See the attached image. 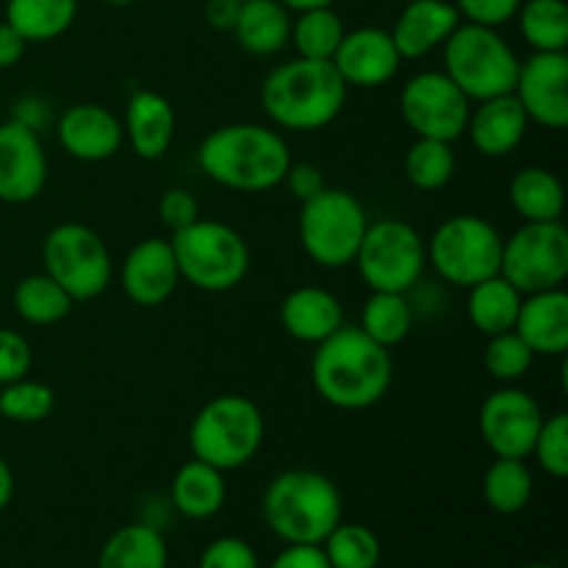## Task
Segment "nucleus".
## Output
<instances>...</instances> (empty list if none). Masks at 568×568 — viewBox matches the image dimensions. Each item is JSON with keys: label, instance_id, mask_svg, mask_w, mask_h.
Here are the masks:
<instances>
[{"label": "nucleus", "instance_id": "17", "mask_svg": "<svg viewBox=\"0 0 568 568\" xmlns=\"http://www.w3.org/2000/svg\"><path fill=\"white\" fill-rule=\"evenodd\" d=\"M331 61L342 81L355 89L386 87L388 81L397 78L399 67H403V55L394 44L392 31L377 26H364L344 33L342 44Z\"/></svg>", "mask_w": 568, "mask_h": 568}, {"label": "nucleus", "instance_id": "22", "mask_svg": "<svg viewBox=\"0 0 568 568\" xmlns=\"http://www.w3.org/2000/svg\"><path fill=\"white\" fill-rule=\"evenodd\" d=\"M458 26L460 14L455 3H447V0H410L399 11L397 22H394L392 39L403 61L425 59L427 53L442 48Z\"/></svg>", "mask_w": 568, "mask_h": 568}, {"label": "nucleus", "instance_id": "45", "mask_svg": "<svg viewBox=\"0 0 568 568\" xmlns=\"http://www.w3.org/2000/svg\"><path fill=\"white\" fill-rule=\"evenodd\" d=\"M283 183H286V189L294 194V197L300 200V203L316 197V194H320L322 189L327 186L325 175H322L320 166L308 164V161H300V164H294V161H292V166H288Z\"/></svg>", "mask_w": 568, "mask_h": 568}, {"label": "nucleus", "instance_id": "10", "mask_svg": "<svg viewBox=\"0 0 568 568\" xmlns=\"http://www.w3.org/2000/svg\"><path fill=\"white\" fill-rule=\"evenodd\" d=\"M353 264L369 292L408 294L425 275V239L405 220L369 222Z\"/></svg>", "mask_w": 568, "mask_h": 568}, {"label": "nucleus", "instance_id": "44", "mask_svg": "<svg viewBox=\"0 0 568 568\" xmlns=\"http://www.w3.org/2000/svg\"><path fill=\"white\" fill-rule=\"evenodd\" d=\"M159 220H161V225L170 227L172 233L183 231V227H189L192 222L200 220L197 197L181 186L166 189L159 200Z\"/></svg>", "mask_w": 568, "mask_h": 568}, {"label": "nucleus", "instance_id": "41", "mask_svg": "<svg viewBox=\"0 0 568 568\" xmlns=\"http://www.w3.org/2000/svg\"><path fill=\"white\" fill-rule=\"evenodd\" d=\"M31 366L33 353L28 338L11 327H0V386L28 377Z\"/></svg>", "mask_w": 568, "mask_h": 568}, {"label": "nucleus", "instance_id": "13", "mask_svg": "<svg viewBox=\"0 0 568 568\" xmlns=\"http://www.w3.org/2000/svg\"><path fill=\"white\" fill-rule=\"evenodd\" d=\"M471 100L455 87L447 72H416L399 92V114L416 139L458 142L466 133Z\"/></svg>", "mask_w": 568, "mask_h": 568}, {"label": "nucleus", "instance_id": "12", "mask_svg": "<svg viewBox=\"0 0 568 568\" xmlns=\"http://www.w3.org/2000/svg\"><path fill=\"white\" fill-rule=\"evenodd\" d=\"M499 275L521 294L564 288L568 277V231L564 222H525L503 242Z\"/></svg>", "mask_w": 568, "mask_h": 568}, {"label": "nucleus", "instance_id": "8", "mask_svg": "<svg viewBox=\"0 0 568 568\" xmlns=\"http://www.w3.org/2000/svg\"><path fill=\"white\" fill-rule=\"evenodd\" d=\"M503 242L497 225L483 216H449L425 242L427 264L449 286L471 288L475 283L499 275Z\"/></svg>", "mask_w": 568, "mask_h": 568}, {"label": "nucleus", "instance_id": "47", "mask_svg": "<svg viewBox=\"0 0 568 568\" xmlns=\"http://www.w3.org/2000/svg\"><path fill=\"white\" fill-rule=\"evenodd\" d=\"M11 120H17L20 125L31 128V131H42L50 120V109L42 98L37 94H26V98L17 100L14 111H11Z\"/></svg>", "mask_w": 568, "mask_h": 568}, {"label": "nucleus", "instance_id": "14", "mask_svg": "<svg viewBox=\"0 0 568 568\" xmlns=\"http://www.w3.org/2000/svg\"><path fill=\"white\" fill-rule=\"evenodd\" d=\"M544 410L525 388L503 386L488 394L477 414V427L494 458L527 460L544 425Z\"/></svg>", "mask_w": 568, "mask_h": 568}, {"label": "nucleus", "instance_id": "53", "mask_svg": "<svg viewBox=\"0 0 568 568\" xmlns=\"http://www.w3.org/2000/svg\"><path fill=\"white\" fill-rule=\"evenodd\" d=\"M525 568H558V566H544V564H536V566H525Z\"/></svg>", "mask_w": 568, "mask_h": 568}, {"label": "nucleus", "instance_id": "31", "mask_svg": "<svg viewBox=\"0 0 568 568\" xmlns=\"http://www.w3.org/2000/svg\"><path fill=\"white\" fill-rule=\"evenodd\" d=\"M361 331L381 347L392 349L403 344L414 331V305L408 294L372 292L361 308Z\"/></svg>", "mask_w": 568, "mask_h": 568}, {"label": "nucleus", "instance_id": "46", "mask_svg": "<svg viewBox=\"0 0 568 568\" xmlns=\"http://www.w3.org/2000/svg\"><path fill=\"white\" fill-rule=\"evenodd\" d=\"M270 568H331L322 544H286Z\"/></svg>", "mask_w": 568, "mask_h": 568}, {"label": "nucleus", "instance_id": "39", "mask_svg": "<svg viewBox=\"0 0 568 568\" xmlns=\"http://www.w3.org/2000/svg\"><path fill=\"white\" fill-rule=\"evenodd\" d=\"M532 364H536V353L516 331L488 336L486 349H483V366L497 383L510 386V383L521 381L532 369Z\"/></svg>", "mask_w": 568, "mask_h": 568}, {"label": "nucleus", "instance_id": "25", "mask_svg": "<svg viewBox=\"0 0 568 568\" xmlns=\"http://www.w3.org/2000/svg\"><path fill=\"white\" fill-rule=\"evenodd\" d=\"M172 505L181 516L194 521H205L216 516L225 505L227 486L225 471L214 469V466L203 464V460L192 458L175 471L170 488Z\"/></svg>", "mask_w": 568, "mask_h": 568}, {"label": "nucleus", "instance_id": "33", "mask_svg": "<svg viewBox=\"0 0 568 568\" xmlns=\"http://www.w3.org/2000/svg\"><path fill=\"white\" fill-rule=\"evenodd\" d=\"M532 471L525 460L494 458L483 477V497L494 514L514 516L525 510L532 499Z\"/></svg>", "mask_w": 568, "mask_h": 568}, {"label": "nucleus", "instance_id": "43", "mask_svg": "<svg viewBox=\"0 0 568 568\" xmlns=\"http://www.w3.org/2000/svg\"><path fill=\"white\" fill-rule=\"evenodd\" d=\"M525 0H455L460 20L475 22V26L499 28L508 26L519 14Z\"/></svg>", "mask_w": 568, "mask_h": 568}, {"label": "nucleus", "instance_id": "20", "mask_svg": "<svg viewBox=\"0 0 568 568\" xmlns=\"http://www.w3.org/2000/svg\"><path fill=\"white\" fill-rule=\"evenodd\" d=\"M527 128L530 120L516 94H499V98L480 100L469 111L464 136H469L471 148L486 159H505L525 142Z\"/></svg>", "mask_w": 568, "mask_h": 568}, {"label": "nucleus", "instance_id": "24", "mask_svg": "<svg viewBox=\"0 0 568 568\" xmlns=\"http://www.w3.org/2000/svg\"><path fill=\"white\" fill-rule=\"evenodd\" d=\"M281 327L303 344H320L344 327V305L322 286H300L281 303Z\"/></svg>", "mask_w": 568, "mask_h": 568}, {"label": "nucleus", "instance_id": "6", "mask_svg": "<svg viewBox=\"0 0 568 568\" xmlns=\"http://www.w3.org/2000/svg\"><path fill=\"white\" fill-rule=\"evenodd\" d=\"M264 414L244 394H220L209 399L189 427V447L203 464L220 471L247 466L264 447Z\"/></svg>", "mask_w": 568, "mask_h": 568}, {"label": "nucleus", "instance_id": "4", "mask_svg": "<svg viewBox=\"0 0 568 568\" xmlns=\"http://www.w3.org/2000/svg\"><path fill=\"white\" fill-rule=\"evenodd\" d=\"M264 521L286 544H322L342 521L336 483L314 469H288L272 477L264 491Z\"/></svg>", "mask_w": 568, "mask_h": 568}, {"label": "nucleus", "instance_id": "42", "mask_svg": "<svg viewBox=\"0 0 568 568\" xmlns=\"http://www.w3.org/2000/svg\"><path fill=\"white\" fill-rule=\"evenodd\" d=\"M200 568H261L258 555L242 538H216L200 555Z\"/></svg>", "mask_w": 568, "mask_h": 568}, {"label": "nucleus", "instance_id": "7", "mask_svg": "<svg viewBox=\"0 0 568 568\" xmlns=\"http://www.w3.org/2000/svg\"><path fill=\"white\" fill-rule=\"evenodd\" d=\"M181 281L209 294H225L242 286L250 272V247L236 227L216 220H197L172 233Z\"/></svg>", "mask_w": 568, "mask_h": 568}, {"label": "nucleus", "instance_id": "40", "mask_svg": "<svg viewBox=\"0 0 568 568\" xmlns=\"http://www.w3.org/2000/svg\"><path fill=\"white\" fill-rule=\"evenodd\" d=\"M530 455L538 460V466H541L549 477H555V480H566L568 477V416L564 410L544 419Z\"/></svg>", "mask_w": 568, "mask_h": 568}, {"label": "nucleus", "instance_id": "29", "mask_svg": "<svg viewBox=\"0 0 568 568\" xmlns=\"http://www.w3.org/2000/svg\"><path fill=\"white\" fill-rule=\"evenodd\" d=\"M78 0H6V22L26 42H53L70 31Z\"/></svg>", "mask_w": 568, "mask_h": 568}, {"label": "nucleus", "instance_id": "51", "mask_svg": "<svg viewBox=\"0 0 568 568\" xmlns=\"http://www.w3.org/2000/svg\"><path fill=\"white\" fill-rule=\"evenodd\" d=\"M283 6H286L288 11H311V9H327V6H333L336 0H281Z\"/></svg>", "mask_w": 568, "mask_h": 568}, {"label": "nucleus", "instance_id": "54", "mask_svg": "<svg viewBox=\"0 0 568 568\" xmlns=\"http://www.w3.org/2000/svg\"><path fill=\"white\" fill-rule=\"evenodd\" d=\"M399 3H410V0H399Z\"/></svg>", "mask_w": 568, "mask_h": 568}, {"label": "nucleus", "instance_id": "5", "mask_svg": "<svg viewBox=\"0 0 568 568\" xmlns=\"http://www.w3.org/2000/svg\"><path fill=\"white\" fill-rule=\"evenodd\" d=\"M442 50L444 72L471 103L514 94L521 59L497 28L460 22Z\"/></svg>", "mask_w": 568, "mask_h": 568}, {"label": "nucleus", "instance_id": "49", "mask_svg": "<svg viewBox=\"0 0 568 568\" xmlns=\"http://www.w3.org/2000/svg\"><path fill=\"white\" fill-rule=\"evenodd\" d=\"M28 42L9 26V22H0V70H11V67L20 64V59L26 55Z\"/></svg>", "mask_w": 568, "mask_h": 568}, {"label": "nucleus", "instance_id": "52", "mask_svg": "<svg viewBox=\"0 0 568 568\" xmlns=\"http://www.w3.org/2000/svg\"><path fill=\"white\" fill-rule=\"evenodd\" d=\"M103 3H109V6H131L133 0H103Z\"/></svg>", "mask_w": 568, "mask_h": 568}, {"label": "nucleus", "instance_id": "48", "mask_svg": "<svg viewBox=\"0 0 568 568\" xmlns=\"http://www.w3.org/2000/svg\"><path fill=\"white\" fill-rule=\"evenodd\" d=\"M244 0H205V22L216 31H231L236 28L239 11Z\"/></svg>", "mask_w": 568, "mask_h": 568}, {"label": "nucleus", "instance_id": "15", "mask_svg": "<svg viewBox=\"0 0 568 568\" xmlns=\"http://www.w3.org/2000/svg\"><path fill=\"white\" fill-rule=\"evenodd\" d=\"M514 94L527 120L549 131H564L568 125V55L532 53L521 61Z\"/></svg>", "mask_w": 568, "mask_h": 568}, {"label": "nucleus", "instance_id": "38", "mask_svg": "<svg viewBox=\"0 0 568 568\" xmlns=\"http://www.w3.org/2000/svg\"><path fill=\"white\" fill-rule=\"evenodd\" d=\"M55 408V394L48 383L31 381V377H22V381L9 383V386H0V416L17 425H37L44 422Z\"/></svg>", "mask_w": 568, "mask_h": 568}, {"label": "nucleus", "instance_id": "34", "mask_svg": "<svg viewBox=\"0 0 568 568\" xmlns=\"http://www.w3.org/2000/svg\"><path fill=\"white\" fill-rule=\"evenodd\" d=\"M516 17L521 37L536 53H566L568 6L564 0H525Z\"/></svg>", "mask_w": 568, "mask_h": 568}, {"label": "nucleus", "instance_id": "1", "mask_svg": "<svg viewBox=\"0 0 568 568\" xmlns=\"http://www.w3.org/2000/svg\"><path fill=\"white\" fill-rule=\"evenodd\" d=\"M392 349L372 342L361 327H338L316 344L311 383L327 405L338 410H366L392 388Z\"/></svg>", "mask_w": 568, "mask_h": 568}, {"label": "nucleus", "instance_id": "32", "mask_svg": "<svg viewBox=\"0 0 568 568\" xmlns=\"http://www.w3.org/2000/svg\"><path fill=\"white\" fill-rule=\"evenodd\" d=\"M75 305V300L48 275V272H37L17 283L14 288V311L22 322L37 327L55 325V322L67 320Z\"/></svg>", "mask_w": 568, "mask_h": 568}, {"label": "nucleus", "instance_id": "19", "mask_svg": "<svg viewBox=\"0 0 568 568\" xmlns=\"http://www.w3.org/2000/svg\"><path fill=\"white\" fill-rule=\"evenodd\" d=\"M59 144L70 159L98 164L114 159L125 144L122 120L98 103H75L59 116Z\"/></svg>", "mask_w": 568, "mask_h": 568}, {"label": "nucleus", "instance_id": "50", "mask_svg": "<svg viewBox=\"0 0 568 568\" xmlns=\"http://www.w3.org/2000/svg\"><path fill=\"white\" fill-rule=\"evenodd\" d=\"M11 497H14V471H11V466L0 455V510L9 508Z\"/></svg>", "mask_w": 568, "mask_h": 568}, {"label": "nucleus", "instance_id": "30", "mask_svg": "<svg viewBox=\"0 0 568 568\" xmlns=\"http://www.w3.org/2000/svg\"><path fill=\"white\" fill-rule=\"evenodd\" d=\"M166 541L153 525H128L103 544L98 568H166Z\"/></svg>", "mask_w": 568, "mask_h": 568}, {"label": "nucleus", "instance_id": "16", "mask_svg": "<svg viewBox=\"0 0 568 568\" xmlns=\"http://www.w3.org/2000/svg\"><path fill=\"white\" fill-rule=\"evenodd\" d=\"M48 155L37 131L17 120L0 122V203L26 205L44 192Z\"/></svg>", "mask_w": 568, "mask_h": 568}, {"label": "nucleus", "instance_id": "3", "mask_svg": "<svg viewBox=\"0 0 568 568\" xmlns=\"http://www.w3.org/2000/svg\"><path fill=\"white\" fill-rule=\"evenodd\" d=\"M349 87L333 61L294 59L277 64L261 83V105L277 128L297 133L322 131L347 105Z\"/></svg>", "mask_w": 568, "mask_h": 568}, {"label": "nucleus", "instance_id": "28", "mask_svg": "<svg viewBox=\"0 0 568 568\" xmlns=\"http://www.w3.org/2000/svg\"><path fill=\"white\" fill-rule=\"evenodd\" d=\"M466 292H469V297H466V316H469V325L477 333L488 338L514 331L516 320H519L521 300H525L519 288L510 286L503 275H494L488 281L475 283Z\"/></svg>", "mask_w": 568, "mask_h": 568}, {"label": "nucleus", "instance_id": "27", "mask_svg": "<svg viewBox=\"0 0 568 568\" xmlns=\"http://www.w3.org/2000/svg\"><path fill=\"white\" fill-rule=\"evenodd\" d=\"M510 205L521 222H560L566 211L564 181L547 166H525L508 189Z\"/></svg>", "mask_w": 568, "mask_h": 568}, {"label": "nucleus", "instance_id": "37", "mask_svg": "<svg viewBox=\"0 0 568 568\" xmlns=\"http://www.w3.org/2000/svg\"><path fill=\"white\" fill-rule=\"evenodd\" d=\"M331 568H377L381 564V541L364 525H342L338 521L331 536L322 541Z\"/></svg>", "mask_w": 568, "mask_h": 568}, {"label": "nucleus", "instance_id": "18", "mask_svg": "<svg viewBox=\"0 0 568 568\" xmlns=\"http://www.w3.org/2000/svg\"><path fill=\"white\" fill-rule=\"evenodd\" d=\"M120 283L133 305H142V308L164 305L181 286V272H178L170 239H142L125 255Z\"/></svg>", "mask_w": 568, "mask_h": 568}, {"label": "nucleus", "instance_id": "35", "mask_svg": "<svg viewBox=\"0 0 568 568\" xmlns=\"http://www.w3.org/2000/svg\"><path fill=\"white\" fill-rule=\"evenodd\" d=\"M403 172L410 186L419 189V192H438L458 172V155H455L453 142L416 139L405 153Z\"/></svg>", "mask_w": 568, "mask_h": 568}, {"label": "nucleus", "instance_id": "36", "mask_svg": "<svg viewBox=\"0 0 568 568\" xmlns=\"http://www.w3.org/2000/svg\"><path fill=\"white\" fill-rule=\"evenodd\" d=\"M344 33H347V28H344L342 17L333 11V6H327V9L300 11L297 20L292 22L288 42L294 44L300 59L331 61L342 44Z\"/></svg>", "mask_w": 568, "mask_h": 568}, {"label": "nucleus", "instance_id": "26", "mask_svg": "<svg viewBox=\"0 0 568 568\" xmlns=\"http://www.w3.org/2000/svg\"><path fill=\"white\" fill-rule=\"evenodd\" d=\"M233 33L250 55H275L288 44L292 17L281 0H244Z\"/></svg>", "mask_w": 568, "mask_h": 568}, {"label": "nucleus", "instance_id": "9", "mask_svg": "<svg viewBox=\"0 0 568 568\" xmlns=\"http://www.w3.org/2000/svg\"><path fill=\"white\" fill-rule=\"evenodd\" d=\"M369 216L364 203L344 189L325 186L316 197L300 203V244L316 266L342 270L355 261Z\"/></svg>", "mask_w": 568, "mask_h": 568}, {"label": "nucleus", "instance_id": "23", "mask_svg": "<svg viewBox=\"0 0 568 568\" xmlns=\"http://www.w3.org/2000/svg\"><path fill=\"white\" fill-rule=\"evenodd\" d=\"M514 331L525 338L536 358H564L568 353V294L564 288L527 294Z\"/></svg>", "mask_w": 568, "mask_h": 568}, {"label": "nucleus", "instance_id": "21", "mask_svg": "<svg viewBox=\"0 0 568 568\" xmlns=\"http://www.w3.org/2000/svg\"><path fill=\"white\" fill-rule=\"evenodd\" d=\"M175 109L164 94L150 92V89H139L131 94L125 105V120H122V133H125L128 148L139 159H164L175 142Z\"/></svg>", "mask_w": 568, "mask_h": 568}, {"label": "nucleus", "instance_id": "2", "mask_svg": "<svg viewBox=\"0 0 568 568\" xmlns=\"http://www.w3.org/2000/svg\"><path fill=\"white\" fill-rule=\"evenodd\" d=\"M205 178L244 194L281 186L292 166V150L275 128L258 122H233L211 131L197 148Z\"/></svg>", "mask_w": 568, "mask_h": 568}, {"label": "nucleus", "instance_id": "11", "mask_svg": "<svg viewBox=\"0 0 568 568\" xmlns=\"http://www.w3.org/2000/svg\"><path fill=\"white\" fill-rule=\"evenodd\" d=\"M42 264L75 303L100 297L114 275V261L103 236L81 222H61L44 236Z\"/></svg>", "mask_w": 568, "mask_h": 568}]
</instances>
